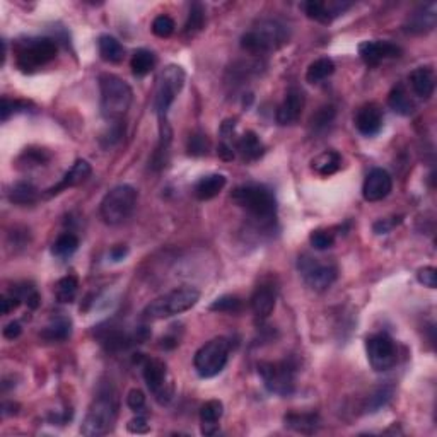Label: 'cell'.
<instances>
[{
    "label": "cell",
    "instance_id": "1",
    "mask_svg": "<svg viewBox=\"0 0 437 437\" xmlns=\"http://www.w3.org/2000/svg\"><path fill=\"white\" fill-rule=\"evenodd\" d=\"M118 417V400L111 386L101 388L98 397L91 403L88 414L81 426V434L86 437H100L108 434Z\"/></svg>",
    "mask_w": 437,
    "mask_h": 437
},
{
    "label": "cell",
    "instance_id": "2",
    "mask_svg": "<svg viewBox=\"0 0 437 437\" xmlns=\"http://www.w3.org/2000/svg\"><path fill=\"white\" fill-rule=\"evenodd\" d=\"M98 82H100L101 117L111 123L120 122L130 110L134 91L115 74H101Z\"/></svg>",
    "mask_w": 437,
    "mask_h": 437
},
{
    "label": "cell",
    "instance_id": "3",
    "mask_svg": "<svg viewBox=\"0 0 437 437\" xmlns=\"http://www.w3.org/2000/svg\"><path fill=\"white\" fill-rule=\"evenodd\" d=\"M289 41L286 24L277 19H263L241 36V48L251 55H265L282 48Z\"/></svg>",
    "mask_w": 437,
    "mask_h": 437
},
{
    "label": "cell",
    "instance_id": "4",
    "mask_svg": "<svg viewBox=\"0 0 437 437\" xmlns=\"http://www.w3.org/2000/svg\"><path fill=\"white\" fill-rule=\"evenodd\" d=\"M234 204L245 209L255 221L269 224L277 214V200L270 188L263 185H243L238 187L231 195Z\"/></svg>",
    "mask_w": 437,
    "mask_h": 437
},
{
    "label": "cell",
    "instance_id": "5",
    "mask_svg": "<svg viewBox=\"0 0 437 437\" xmlns=\"http://www.w3.org/2000/svg\"><path fill=\"white\" fill-rule=\"evenodd\" d=\"M200 292L195 287L181 286L166 292L164 296H159L158 299L151 301L144 309V316L147 320H164L171 316L181 315L188 311L199 303Z\"/></svg>",
    "mask_w": 437,
    "mask_h": 437
},
{
    "label": "cell",
    "instance_id": "6",
    "mask_svg": "<svg viewBox=\"0 0 437 437\" xmlns=\"http://www.w3.org/2000/svg\"><path fill=\"white\" fill-rule=\"evenodd\" d=\"M139 193L132 185H118L111 188L101 200L100 214L108 226H118L125 222L135 207H137Z\"/></svg>",
    "mask_w": 437,
    "mask_h": 437
},
{
    "label": "cell",
    "instance_id": "7",
    "mask_svg": "<svg viewBox=\"0 0 437 437\" xmlns=\"http://www.w3.org/2000/svg\"><path fill=\"white\" fill-rule=\"evenodd\" d=\"M16 65L23 72H35L52 62L59 53V45L52 38H28L16 45Z\"/></svg>",
    "mask_w": 437,
    "mask_h": 437
},
{
    "label": "cell",
    "instance_id": "8",
    "mask_svg": "<svg viewBox=\"0 0 437 437\" xmlns=\"http://www.w3.org/2000/svg\"><path fill=\"white\" fill-rule=\"evenodd\" d=\"M185 81H187V74L180 65H168L159 74L158 88L154 94V111L158 115L159 123L168 122V111L183 89Z\"/></svg>",
    "mask_w": 437,
    "mask_h": 437
},
{
    "label": "cell",
    "instance_id": "9",
    "mask_svg": "<svg viewBox=\"0 0 437 437\" xmlns=\"http://www.w3.org/2000/svg\"><path fill=\"white\" fill-rule=\"evenodd\" d=\"M258 374L270 393L279 397H291L294 393L298 366L292 361L284 359L277 362H260Z\"/></svg>",
    "mask_w": 437,
    "mask_h": 437
},
{
    "label": "cell",
    "instance_id": "10",
    "mask_svg": "<svg viewBox=\"0 0 437 437\" xmlns=\"http://www.w3.org/2000/svg\"><path fill=\"white\" fill-rule=\"evenodd\" d=\"M229 350L231 344L224 337L212 338L207 344L202 345L193 357L197 374L204 379L216 378L217 374H221L229 361Z\"/></svg>",
    "mask_w": 437,
    "mask_h": 437
},
{
    "label": "cell",
    "instance_id": "11",
    "mask_svg": "<svg viewBox=\"0 0 437 437\" xmlns=\"http://www.w3.org/2000/svg\"><path fill=\"white\" fill-rule=\"evenodd\" d=\"M142 374L144 381L152 395H154L156 402L161 405H168L175 397V383L169 376L168 366L164 364L161 359H142Z\"/></svg>",
    "mask_w": 437,
    "mask_h": 437
},
{
    "label": "cell",
    "instance_id": "12",
    "mask_svg": "<svg viewBox=\"0 0 437 437\" xmlns=\"http://www.w3.org/2000/svg\"><path fill=\"white\" fill-rule=\"evenodd\" d=\"M298 270L304 284L316 292H323L332 287L337 280V267L321 262L320 258L303 255L298 260Z\"/></svg>",
    "mask_w": 437,
    "mask_h": 437
},
{
    "label": "cell",
    "instance_id": "13",
    "mask_svg": "<svg viewBox=\"0 0 437 437\" xmlns=\"http://www.w3.org/2000/svg\"><path fill=\"white\" fill-rule=\"evenodd\" d=\"M368 361L376 373H386L393 369L398 362V349L393 338L386 333H374L366 340Z\"/></svg>",
    "mask_w": 437,
    "mask_h": 437
},
{
    "label": "cell",
    "instance_id": "14",
    "mask_svg": "<svg viewBox=\"0 0 437 437\" xmlns=\"http://www.w3.org/2000/svg\"><path fill=\"white\" fill-rule=\"evenodd\" d=\"M359 55L366 65L376 67L388 59H398L402 55V48L391 41H364L359 45Z\"/></svg>",
    "mask_w": 437,
    "mask_h": 437
},
{
    "label": "cell",
    "instance_id": "15",
    "mask_svg": "<svg viewBox=\"0 0 437 437\" xmlns=\"http://www.w3.org/2000/svg\"><path fill=\"white\" fill-rule=\"evenodd\" d=\"M393 190V178L390 173L383 168H376L366 176L362 185V197L368 202H381L385 200Z\"/></svg>",
    "mask_w": 437,
    "mask_h": 437
},
{
    "label": "cell",
    "instance_id": "16",
    "mask_svg": "<svg viewBox=\"0 0 437 437\" xmlns=\"http://www.w3.org/2000/svg\"><path fill=\"white\" fill-rule=\"evenodd\" d=\"M437 23V4L429 2L424 4L408 16L403 30L408 35H427L436 28Z\"/></svg>",
    "mask_w": 437,
    "mask_h": 437
},
{
    "label": "cell",
    "instance_id": "17",
    "mask_svg": "<svg viewBox=\"0 0 437 437\" xmlns=\"http://www.w3.org/2000/svg\"><path fill=\"white\" fill-rule=\"evenodd\" d=\"M304 105H306V98H304L303 89L296 88V86L289 89L286 98L277 108V115H275L279 125H292L298 122L303 115Z\"/></svg>",
    "mask_w": 437,
    "mask_h": 437
},
{
    "label": "cell",
    "instance_id": "18",
    "mask_svg": "<svg viewBox=\"0 0 437 437\" xmlns=\"http://www.w3.org/2000/svg\"><path fill=\"white\" fill-rule=\"evenodd\" d=\"M383 122H385V115H383L381 106L376 105V103H368L362 108H359L356 118H354L356 129L364 137L378 135L379 130L383 129Z\"/></svg>",
    "mask_w": 437,
    "mask_h": 437
},
{
    "label": "cell",
    "instance_id": "19",
    "mask_svg": "<svg viewBox=\"0 0 437 437\" xmlns=\"http://www.w3.org/2000/svg\"><path fill=\"white\" fill-rule=\"evenodd\" d=\"M275 303H277V286L272 280H265L255 289L253 296H251V309H253L255 316L260 320H265L274 313Z\"/></svg>",
    "mask_w": 437,
    "mask_h": 437
},
{
    "label": "cell",
    "instance_id": "20",
    "mask_svg": "<svg viewBox=\"0 0 437 437\" xmlns=\"http://www.w3.org/2000/svg\"><path fill=\"white\" fill-rule=\"evenodd\" d=\"M352 4L350 2H320V0H309L303 4V9L306 12L309 19L316 21L321 24H330L333 19L344 14L345 11L350 9Z\"/></svg>",
    "mask_w": 437,
    "mask_h": 437
},
{
    "label": "cell",
    "instance_id": "21",
    "mask_svg": "<svg viewBox=\"0 0 437 437\" xmlns=\"http://www.w3.org/2000/svg\"><path fill=\"white\" fill-rule=\"evenodd\" d=\"M91 173H93V168H91V164L88 163V161H86V159L76 161V163H74V166L70 168L67 173H65L64 178H62L59 183L55 185V187L47 190V195L48 197L59 195V193L64 192V190L79 187V185H82L86 180L89 178Z\"/></svg>",
    "mask_w": 437,
    "mask_h": 437
},
{
    "label": "cell",
    "instance_id": "22",
    "mask_svg": "<svg viewBox=\"0 0 437 437\" xmlns=\"http://www.w3.org/2000/svg\"><path fill=\"white\" fill-rule=\"evenodd\" d=\"M415 96L429 100L436 91V74L432 67H417L408 77Z\"/></svg>",
    "mask_w": 437,
    "mask_h": 437
},
{
    "label": "cell",
    "instance_id": "23",
    "mask_svg": "<svg viewBox=\"0 0 437 437\" xmlns=\"http://www.w3.org/2000/svg\"><path fill=\"white\" fill-rule=\"evenodd\" d=\"M224 414V405L218 400H209L200 408V422H202V434L214 436L218 431V420Z\"/></svg>",
    "mask_w": 437,
    "mask_h": 437
},
{
    "label": "cell",
    "instance_id": "24",
    "mask_svg": "<svg viewBox=\"0 0 437 437\" xmlns=\"http://www.w3.org/2000/svg\"><path fill=\"white\" fill-rule=\"evenodd\" d=\"M226 183H228V180H226L224 175H218V173L207 175L197 181L195 187H193V195L202 202L212 200L216 199L222 190H224Z\"/></svg>",
    "mask_w": 437,
    "mask_h": 437
},
{
    "label": "cell",
    "instance_id": "25",
    "mask_svg": "<svg viewBox=\"0 0 437 437\" xmlns=\"http://www.w3.org/2000/svg\"><path fill=\"white\" fill-rule=\"evenodd\" d=\"M284 426L299 434H315L321 427L318 414H287L284 417Z\"/></svg>",
    "mask_w": 437,
    "mask_h": 437
},
{
    "label": "cell",
    "instance_id": "26",
    "mask_svg": "<svg viewBox=\"0 0 437 437\" xmlns=\"http://www.w3.org/2000/svg\"><path fill=\"white\" fill-rule=\"evenodd\" d=\"M236 151L245 161H257L263 156L265 147L255 132H246L236 140Z\"/></svg>",
    "mask_w": 437,
    "mask_h": 437
},
{
    "label": "cell",
    "instance_id": "27",
    "mask_svg": "<svg viewBox=\"0 0 437 437\" xmlns=\"http://www.w3.org/2000/svg\"><path fill=\"white\" fill-rule=\"evenodd\" d=\"M311 168L316 175L327 178L342 168V156L337 151H325L311 161Z\"/></svg>",
    "mask_w": 437,
    "mask_h": 437
},
{
    "label": "cell",
    "instance_id": "28",
    "mask_svg": "<svg viewBox=\"0 0 437 437\" xmlns=\"http://www.w3.org/2000/svg\"><path fill=\"white\" fill-rule=\"evenodd\" d=\"M72 335V321L65 316H59V318L52 320L40 332V337L47 342H65Z\"/></svg>",
    "mask_w": 437,
    "mask_h": 437
},
{
    "label": "cell",
    "instance_id": "29",
    "mask_svg": "<svg viewBox=\"0 0 437 437\" xmlns=\"http://www.w3.org/2000/svg\"><path fill=\"white\" fill-rule=\"evenodd\" d=\"M388 106L395 111V113L402 115V117H410L414 115L415 105L408 96L407 89L403 86H395L391 93L388 94Z\"/></svg>",
    "mask_w": 437,
    "mask_h": 437
},
{
    "label": "cell",
    "instance_id": "30",
    "mask_svg": "<svg viewBox=\"0 0 437 437\" xmlns=\"http://www.w3.org/2000/svg\"><path fill=\"white\" fill-rule=\"evenodd\" d=\"M98 50H100L101 59L110 64H120L125 57V48L117 38L110 35H103L98 40Z\"/></svg>",
    "mask_w": 437,
    "mask_h": 437
},
{
    "label": "cell",
    "instance_id": "31",
    "mask_svg": "<svg viewBox=\"0 0 437 437\" xmlns=\"http://www.w3.org/2000/svg\"><path fill=\"white\" fill-rule=\"evenodd\" d=\"M9 200L16 205H31L38 200V188L30 181H19L9 192Z\"/></svg>",
    "mask_w": 437,
    "mask_h": 437
},
{
    "label": "cell",
    "instance_id": "32",
    "mask_svg": "<svg viewBox=\"0 0 437 437\" xmlns=\"http://www.w3.org/2000/svg\"><path fill=\"white\" fill-rule=\"evenodd\" d=\"M156 64H158V59H156L154 53L151 50H146V48H140V50L132 55L130 69L132 72H134V76L144 77L156 67Z\"/></svg>",
    "mask_w": 437,
    "mask_h": 437
},
{
    "label": "cell",
    "instance_id": "33",
    "mask_svg": "<svg viewBox=\"0 0 437 437\" xmlns=\"http://www.w3.org/2000/svg\"><path fill=\"white\" fill-rule=\"evenodd\" d=\"M333 72H335V64H333V60L323 57V59L315 60L311 65H309L306 70V81L309 84H320V82L328 79Z\"/></svg>",
    "mask_w": 437,
    "mask_h": 437
},
{
    "label": "cell",
    "instance_id": "34",
    "mask_svg": "<svg viewBox=\"0 0 437 437\" xmlns=\"http://www.w3.org/2000/svg\"><path fill=\"white\" fill-rule=\"evenodd\" d=\"M77 250H79V238H77L74 233L60 234L52 246L53 257L60 260L70 258Z\"/></svg>",
    "mask_w": 437,
    "mask_h": 437
},
{
    "label": "cell",
    "instance_id": "35",
    "mask_svg": "<svg viewBox=\"0 0 437 437\" xmlns=\"http://www.w3.org/2000/svg\"><path fill=\"white\" fill-rule=\"evenodd\" d=\"M77 291H79V280H77V277H74V275H67V277L60 279L55 287L57 299H59L62 304L74 303Z\"/></svg>",
    "mask_w": 437,
    "mask_h": 437
},
{
    "label": "cell",
    "instance_id": "36",
    "mask_svg": "<svg viewBox=\"0 0 437 437\" xmlns=\"http://www.w3.org/2000/svg\"><path fill=\"white\" fill-rule=\"evenodd\" d=\"M335 115H337V111L332 105L321 106V108L311 117V122H309V123H311V130L313 132H325L333 123V120H335Z\"/></svg>",
    "mask_w": 437,
    "mask_h": 437
},
{
    "label": "cell",
    "instance_id": "37",
    "mask_svg": "<svg viewBox=\"0 0 437 437\" xmlns=\"http://www.w3.org/2000/svg\"><path fill=\"white\" fill-rule=\"evenodd\" d=\"M187 151L190 156H195V158H199V156H207L210 151V140L207 135H205L204 132H193V134L188 137Z\"/></svg>",
    "mask_w": 437,
    "mask_h": 437
},
{
    "label": "cell",
    "instance_id": "38",
    "mask_svg": "<svg viewBox=\"0 0 437 437\" xmlns=\"http://www.w3.org/2000/svg\"><path fill=\"white\" fill-rule=\"evenodd\" d=\"M210 311L226 313V315H236L243 309V301L236 296H222L210 304Z\"/></svg>",
    "mask_w": 437,
    "mask_h": 437
},
{
    "label": "cell",
    "instance_id": "39",
    "mask_svg": "<svg viewBox=\"0 0 437 437\" xmlns=\"http://www.w3.org/2000/svg\"><path fill=\"white\" fill-rule=\"evenodd\" d=\"M309 241H311V246L315 250L327 251L335 245V234L328 229H316L309 236Z\"/></svg>",
    "mask_w": 437,
    "mask_h": 437
},
{
    "label": "cell",
    "instance_id": "40",
    "mask_svg": "<svg viewBox=\"0 0 437 437\" xmlns=\"http://www.w3.org/2000/svg\"><path fill=\"white\" fill-rule=\"evenodd\" d=\"M151 30L158 38H169L176 30V23L173 21V18H169V16L161 14L152 21Z\"/></svg>",
    "mask_w": 437,
    "mask_h": 437
},
{
    "label": "cell",
    "instance_id": "41",
    "mask_svg": "<svg viewBox=\"0 0 437 437\" xmlns=\"http://www.w3.org/2000/svg\"><path fill=\"white\" fill-rule=\"evenodd\" d=\"M205 23V9L202 4H193L190 9L187 24H185V33H195L204 28Z\"/></svg>",
    "mask_w": 437,
    "mask_h": 437
},
{
    "label": "cell",
    "instance_id": "42",
    "mask_svg": "<svg viewBox=\"0 0 437 437\" xmlns=\"http://www.w3.org/2000/svg\"><path fill=\"white\" fill-rule=\"evenodd\" d=\"M393 398V388L391 386H381L379 390L374 391L373 397L368 402V412H378L383 407H386L390 403V400Z\"/></svg>",
    "mask_w": 437,
    "mask_h": 437
},
{
    "label": "cell",
    "instance_id": "43",
    "mask_svg": "<svg viewBox=\"0 0 437 437\" xmlns=\"http://www.w3.org/2000/svg\"><path fill=\"white\" fill-rule=\"evenodd\" d=\"M28 106H30V103L2 98V108H0V113H2V122H7L12 115L21 113V111H26Z\"/></svg>",
    "mask_w": 437,
    "mask_h": 437
},
{
    "label": "cell",
    "instance_id": "44",
    "mask_svg": "<svg viewBox=\"0 0 437 437\" xmlns=\"http://www.w3.org/2000/svg\"><path fill=\"white\" fill-rule=\"evenodd\" d=\"M127 405H129L130 410L142 412L146 408V395H144V391L137 390V388L130 390L129 395H127Z\"/></svg>",
    "mask_w": 437,
    "mask_h": 437
},
{
    "label": "cell",
    "instance_id": "45",
    "mask_svg": "<svg viewBox=\"0 0 437 437\" xmlns=\"http://www.w3.org/2000/svg\"><path fill=\"white\" fill-rule=\"evenodd\" d=\"M417 279L420 284L429 289H436L437 287V270L434 267H424L417 272Z\"/></svg>",
    "mask_w": 437,
    "mask_h": 437
},
{
    "label": "cell",
    "instance_id": "46",
    "mask_svg": "<svg viewBox=\"0 0 437 437\" xmlns=\"http://www.w3.org/2000/svg\"><path fill=\"white\" fill-rule=\"evenodd\" d=\"M402 222V217H391V218H381V221L374 222L373 229L376 234H388L391 233L397 226Z\"/></svg>",
    "mask_w": 437,
    "mask_h": 437
},
{
    "label": "cell",
    "instance_id": "47",
    "mask_svg": "<svg viewBox=\"0 0 437 437\" xmlns=\"http://www.w3.org/2000/svg\"><path fill=\"white\" fill-rule=\"evenodd\" d=\"M21 159H26V163H30L31 166H38V164L47 163L48 159H50V156L47 154L43 149H28L23 154V158Z\"/></svg>",
    "mask_w": 437,
    "mask_h": 437
},
{
    "label": "cell",
    "instance_id": "48",
    "mask_svg": "<svg viewBox=\"0 0 437 437\" xmlns=\"http://www.w3.org/2000/svg\"><path fill=\"white\" fill-rule=\"evenodd\" d=\"M127 429H129V432H132V434H147V432L151 431L147 419L144 417V415H137V417L132 419L130 422L127 424Z\"/></svg>",
    "mask_w": 437,
    "mask_h": 437
},
{
    "label": "cell",
    "instance_id": "49",
    "mask_svg": "<svg viewBox=\"0 0 437 437\" xmlns=\"http://www.w3.org/2000/svg\"><path fill=\"white\" fill-rule=\"evenodd\" d=\"M21 303H23V301H21L16 294H12V292L7 296H2V299H0V304H2V313L4 315H9V313L14 311Z\"/></svg>",
    "mask_w": 437,
    "mask_h": 437
},
{
    "label": "cell",
    "instance_id": "50",
    "mask_svg": "<svg viewBox=\"0 0 437 437\" xmlns=\"http://www.w3.org/2000/svg\"><path fill=\"white\" fill-rule=\"evenodd\" d=\"M21 333H23V328H21L19 321H11V323H7L6 328H4V337H6L7 340H16Z\"/></svg>",
    "mask_w": 437,
    "mask_h": 437
},
{
    "label": "cell",
    "instance_id": "51",
    "mask_svg": "<svg viewBox=\"0 0 437 437\" xmlns=\"http://www.w3.org/2000/svg\"><path fill=\"white\" fill-rule=\"evenodd\" d=\"M217 156L224 161H233L234 159L233 146H231V144H228V142H222L217 149Z\"/></svg>",
    "mask_w": 437,
    "mask_h": 437
},
{
    "label": "cell",
    "instance_id": "52",
    "mask_svg": "<svg viewBox=\"0 0 437 437\" xmlns=\"http://www.w3.org/2000/svg\"><path fill=\"white\" fill-rule=\"evenodd\" d=\"M127 255H129V248H127L125 245L115 246V248L110 251V258L113 260V262H122V260L127 258Z\"/></svg>",
    "mask_w": 437,
    "mask_h": 437
}]
</instances>
